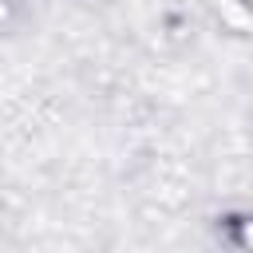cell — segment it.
Returning a JSON list of instances; mask_svg holds the SVG:
<instances>
[{"label":"cell","instance_id":"2","mask_svg":"<svg viewBox=\"0 0 253 253\" xmlns=\"http://www.w3.org/2000/svg\"><path fill=\"white\" fill-rule=\"evenodd\" d=\"M237 241H241L245 249H253V221H241V225H237Z\"/></svg>","mask_w":253,"mask_h":253},{"label":"cell","instance_id":"1","mask_svg":"<svg viewBox=\"0 0 253 253\" xmlns=\"http://www.w3.org/2000/svg\"><path fill=\"white\" fill-rule=\"evenodd\" d=\"M210 4H213V16L221 20L225 32L253 36V0H210Z\"/></svg>","mask_w":253,"mask_h":253}]
</instances>
